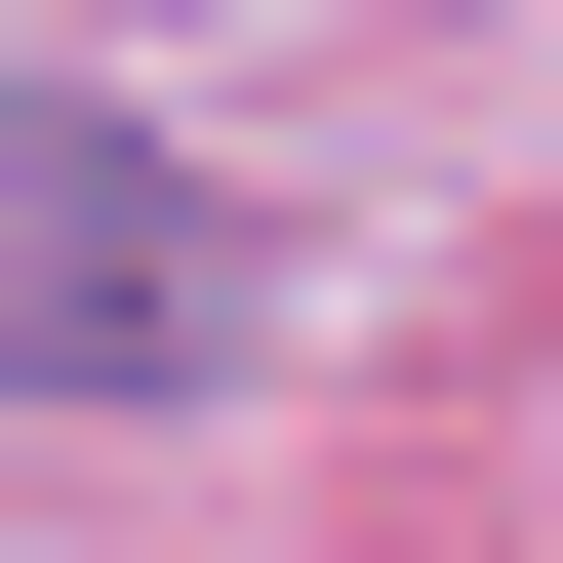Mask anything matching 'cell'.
<instances>
[{
  "label": "cell",
  "instance_id": "obj_1",
  "mask_svg": "<svg viewBox=\"0 0 563 563\" xmlns=\"http://www.w3.org/2000/svg\"><path fill=\"white\" fill-rule=\"evenodd\" d=\"M282 322V242L162 162V121H81V81H0V402H201Z\"/></svg>",
  "mask_w": 563,
  "mask_h": 563
}]
</instances>
